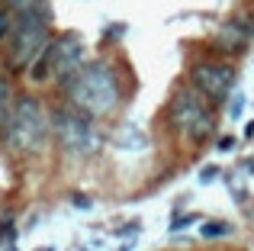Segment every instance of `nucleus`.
Returning a JSON list of instances; mask_svg holds the SVG:
<instances>
[{"label": "nucleus", "instance_id": "6e6552de", "mask_svg": "<svg viewBox=\"0 0 254 251\" xmlns=\"http://www.w3.org/2000/svg\"><path fill=\"white\" fill-rule=\"evenodd\" d=\"M254 39V16H238L229 19L212 39V49H219L222 55H242Z\"/></svg>", "mask_w": 254, "mask_h": 251}, {"label": "nucleus", "instance_id": "f257e3e1", "mask_svg": "<svg viewBox=\"0 0 254 251\" xmlns=\"http://www.w3.org/2000/svg\"><path fill=\"white\" fill-rule=\"evenodd\" d=\"M62 87L68 107H74L77 113L90 116V120H103V116L116 113L123 103V77L110 58L84 62Z\"/></svg>", "mask_w": 254, "mask_h": 251}, {"label": "nucleus", "instance_id": "9b49d317", "mask_svg": "<svg viewBox=\"0 0 254 251\" xmlns=\"http://www.w3.org/2000/svg\"><path fill=\"white\" fill-rule=\"evenodd\" d=\"M0 3H3L6 10H13V13H29V10L49 6V0H0Z\"/></svg>", "mask_w": 254, "mask_h": 251}, {"label": "nucleus", "instance_id": "7ed1b4c3", "mask_svg": "<svg viewBox=\"0 0 254 251\" xmlns=\"http://www.w3.org/2000/svg\"><path fill=\"white\" fill-rule=\"evenodd\" d=\"M16 26L13 36L6 39L3 52V68L10 74H29V68L39 62V55L45 52V45L52 42V10H29V13H13Z\"/></svg>", "mask_w": 254, "mask_h": 251}, {"label": "nucleus", "instance_id": "9d476101", "mask_svg": "<svg viewBox=\"0 0 254 251\" xmlns=\"http://www.w3.org/2000/svg\"><path fill=\"white\" fill-rule=\"evenodd\" d=\"M13 26H16V16H13V10H6V6L0 3V49H3L6 39L13 36Z\"/></svg>", "mask_w": 254, "mask_h": 251}, {"label": "nucleus", "instance_id": "423d86ee", "mask_svg": "<svg viewBox=\"0 0 254 251\" xmlns=\"http://www.w3.org/2000/svg\"><path fill=\"white\" fill-rule=\"evenodd\" d=\"M52 138L74 158H90L93 151L100 148V135H97L93 120L84 116V113H77L68 103H64V107H55V113H52Z\"/></svg>", "mask_w": 254, "mask_h": 251}, {"label": "nucleus", "instance_id": "f8f14e48", "mask_svg": "<svg viewBox=\"0 0 254 251\" xmlns=\"http://www.w3.org/2000/svg\"><path fill=\"white\" fill-rule=\"evenodd\" d=\"M232 226L229 222H206L203 226V239H222V235H229Z\"/></svg>", "mask_w": 254, "mask_h": 251}, {"label": "nucleus", "instance_id": "20e7f679", "mask_svg": "<svg viewBox=\"0 0 254 251\" xmlns=\"http://www.w3.org/2000/svg\"><path fill=\"white\" fill-rule=\"evenodd\" d=\"M84 52H87L84 39L77 32L52 36V42L45 45L39 62L29 68V81L32 84H64L84 64Z\"/></svg>", "mask_w": 254, "mask_h": 251}, {"label": "nucleus", "instance_id": "39448f33", "mask_svg": "<svg viewBox=\"0 0 254 251\" xmlns=\"http://www.w3.org/2000/svg\"><path fill=\"white\" fill-rule=\"evenodd\" d=\"M168 116H171L174 129H177L184 138H190V142H203V138H209L212 129H216L212 103L203 100L193 87H180L177 94L171 97Z\"/></svg>", "mask_w": 254, "mask_h": 251}, {"label": "nucleus", "instance_id": "0eeeda50", "mask_svg": "<svg viewBox=\"0 0 254 251\" xmlns=\"http://www.w3.org/2000/svg\"><path fill=\"white\" fill-rule=\"evenodd\" d=\"M238 81V71L229 62H199L190 68V87L209 103H225Z\"/></svg>", "mask_w": 254, "mask_h": 251}, {"label": "nucleus", "instance_id": "f03ea898", "mask_svg": "<svg viewBox=\"0 0 254 251\" xmlns=\"http://www.w3.org/2000/svg\"><path fill=\"white\" fill-rule=\"evenodd\" d=\"M3 145L6 151L19 158H32L42 155L52 142V113L36 94H19L13 100L10 120L3 126Z\"/></svg>", "mask_w": 254, "mask_h": 251}, {"label": "nucleus", "instance_id": "1a4fd4ad", "mask_svg": "<svg viewBox=\"0 0 254 251\" xmlns=\"http://www.w3.org/2000/svg\"><path fill=\"white\" fill-rule=\"evenodd\" d=\"M13 87H10V81L6 77H0V135H3V126L6 120H10V110H13Z\"/></svg>", "mask_w": 254, "mask_h": 251}, {"label": "nucleus", "instance_id": "4468645a", "mask_svg": "<svg viewBox=\"0 0 254 251\" xmlns=\"http://www.w3.org/2000/svg\"><path fill=\"white\" fill-rule=\"evenodd\" d=\"M242 107H245V100H242V97H235V103H232V116H235V120L242 116Z\"/></svg>", "mask_w": 254, "mask_h": 251}, {"label": "nucleus", "instance_id": "ddd939ff", "mask_svg": "<svg viewBox=\"0 0 254 251\" xmlns=\"http://www.w3.org/2000/svg\"><path fill=\"white\" fill-rule=\"evenodd\" d=\"M232 145H235V138H232V135H222V138H219V151H229Z\"/></svg>", "mask_w": 254, "mask_h": 251}]
</instances>
